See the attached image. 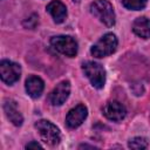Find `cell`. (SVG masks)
<instances>
[{"mask_svg": "<svg viewBox=\"0 0 150 150\" xmlns=\"http://www.w3.org/2000/svg\"><path fill=\"white\" fill-rule=\"evenodd\" d=\"M43 88H45V83L39 76L32 75L26 80V90L28 95L32 96L33 98L39 97L42 94Z\"/></svg>", "mask_w": 150, "mask_h": 150, "instance_id": "obj_12", "label": "cell"}, {"mask_svg": "<svg viewBox=\"0 0 150 150\" xmlns=\"http://www.w3.org/2000/svg\"><path fill=\"white\" fill-rule=\"evenodd\" d=\"M90 12L107 27H111L115 25L114 7L108 0H95L90 5Z\"/></svg>", "mask_w": 150, "mask_h": 150, "instance_id": "obj_1", "label": "cell"}, {"mask_svg": "<svg viewBox=\"0 0 150 150\" xmlns=\"http://www.w3.org/2000/svg\"><path fill=\"white\" fill-rule=\"evenodd\" d=\"M125 107L118 101H109L103 107V115L111 121H122L125 117Z\"/></svg>", "mask_w": 150, "mask_h": 150, "instance_id": "obj_7", "label": "cell"}, {"mask_svg": "<svg viewBox=\"0 0 150 150\" xmlns=\"http://www.w3.org/2000/svg\"><path fill=\"white\" fill-rule=\"evenodd\" d=\"M123 6L128 9H132V11H138L145 7L148 0H122Z\"/></svg>", "mask_w": 150, "mask_h": 150, "instance_id": "obj_14", "label": "cell"}, {"mask_svg": "<svg viewBox=\"0 0 150 150\" xmlns=\"http://www.w3.org/2000/svg\"><path fill=\"white\" fill-rule=\"evenodd\" d=\"M132 30L143 39H150V20L145 16L137 18L132 23Z\"/></svg>", "mask_w": 150, "mask_h": 150, "instance_id": "obj_13", "label": "cell"}, {"mask_svg": "<svg viewBox=\"0 0 150 150\" xmlns=\"http://www.w3.org/2000/svg\"><path fill=\"white\" fill-rule=\"evenodd\" d=\"M129 148L131 149H146L148 148V141L144 137H135L130 139Z\"/></svg>", "mask_w": 150, "mask_h": 150, "instance_id": "obj_15", "label": "cell"}, {"mask_svg": "<svg viewBox=\"0 0 150 150\" xmlns=\"http://www.w3.org/2000/svg\"><path fill=\"white\" fill-rule=\"evenodd\" d=\"M26 148L27 149H30V148H42L39 143H36V142H32V143H28L27 145H26Z\"/></svg>", "mask_w": 150, "mask_h": 150, "instance_id": "obj_16", "label": "cell"}, {"mask_svg": "<svg viewBox=\"0 0 150 150\" xmlns=\"http://www.w3.org/2000/svg\"><path fill=\"white\" fill-rule=\"evenodd\" d=\"M50 45L61 54L73 57L77 53V42L67 35H59L50 39Z\"/></svg>", "mask_w": 150, "mask_h": 150, "instance_id": "obj_5", "label": "cell"}, {"mask_svg": "<svg viewBox=\"0 0 150 150\" xmlns=\"http://www.w3.org/2000/svg\"><path fill=\"white\" fill-rule=\"evenodd\" d=\"M87 114H88V110L83 104L76 105L75 108L69 110V112H68V115L66 117L67 125L69 128H71V129L77 128L79 125H81L83 123V121L87 117Z\"/></svg>", "mask_w": 150, "mask_h": 150, "instance_id": "obj_9", "label": "cell"}, {"mask_svg": "<svg viewBox=\"0 0 150 150\" xmlns=\"http://www.w3.org/2000/svg\"><path fill=\"white\" fill-rule=\"evenodd\" d=\"M82 69L86 74V76L89 79V81L91 82V84L97 88L101 89L104 87L105 83V70L103 69V67L94 61H86L82 64Z\"/></svg>", "mask_w": 150, "mask_h": 150, "instance_id": "obj_2", "label": "cell"}, {"mask_svg": "<svg viewBox=\"0 0 150 150\" xmlns=\"http://www.w3.org/2000/svg\"><path fill=\"white\" fill-rule=\"evenodd\" d=\"M69 93H70V83H69V81H62L50 93L49 101H50V103L53 105H61L68 98Z\"/></svg>", "mask_w": 150, "mask_h": 150, "instance_id": "obj_8", "label": "cell"}, {"mask_svg": "<svg viewBox=\"0 0 150 150\" xmlns=\"http://www.w3.org/2000/svg\"><path fill=\"white\" fill-rule=\"evenodd\" d=\"M47 11L56 23H61L67 16V8L60 0H53L47 5Z\"/></svg>", "mask_w": 150, "mask_h": 150, "instance_id": "obj_11", "label": "cell"}, {"mask_svg": "<svg viewBox=\"0 0 150 150\" xmlns=\"http://www.w3.org/2000/svg\"><path fill=\"white\" fill-rule=\"evenodd\" d=\"M4 110L6 116L8 117V120L14 124V125H21L23 122V117L21 115V112L18 109V105L15 103V101L13 100H6L4 103Z\"/></svg>", "mask_w": 150, "mask_h": 150, "instance_id": "obj_10", "label": "cell"}, {"mask_svg": "<svg viewBox=\"0 0 150 150\" xmlns=\"http://www.w3.org/2000/svg\"><path fill=\"white\" fill-rule=\"evenodd\" d=\"M116 47H117L116 35L112 33H107L91 47L90 52L95 57H104L112 54L116 50Z\"/></svg>", "mask_w": 150, "mask_h": 150, "instance_id": "obj_3", "label": "cell"}, {"mask_svg": "<svg viewBox=\"0 0 150 150\" xmlns=\"http://www.w3.org/2000/svg\"><path fill=\"white\" fill-rule=\"evenodd\" d=\"M74 2H80V0H73Z\"/></svg>", "mask_w": 150, "mask_h": 150, "instance_id": "obj_17", "label": "cell"}, {"mask_svg": "<svg viewBox=\"0 0 150 150\" xmlns=\"http://www.w3.org/2000/svg\"><path fill=\"white\" fill-rule=\"evenodd\" d=\"M35 128L38 129L40 137L45 143L49 145H55L60 142L61 139L60 130L52 122L46 121V120H40L35 123Z\"/></svg>", "mask_w": 150, "mask_h": 150, "instance_id": "obj_4", "label": "cell"}, {"mask_svg": "<svg viewBox=\"0 0 150 150\" xmlns=\"http://www.w3.org/2000/svg\"><path fill=\"white\" fill-rule=\"evenodd\" d=\"M21 67L12 61L4 60L0 63V75L1 80L7 84H13L20 79Z\"/></svg>", "mask_w": 150, "mask_h": 150, "instance_id": "obj_6", "label": "cell"}]
</instances>
